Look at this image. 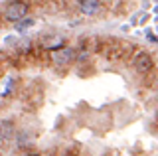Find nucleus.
Instances as JSON below:
<instances>
[{
  "mask_svg": "<svg viewBox=\"0 0 158 156\" xmlns=\"http://www.w3.org/2000/svg\"><path fill=\"white\" fill-rule=\"evenodd\" d=\"M28 14V4L22 2V0H14V2H8L4 6V18L8 22H22Z\"/></svg>",
  "mask_w": 158,
  "mask_h": 156,
  "instance_id": "f257e3e1",
  "label": "nucleus"
},
{
  "mask_svg": "<svg viewBox=\"0 0 158 156\" xmlns=\"http://www.w3.org/2000/svg\"><path fill=\"white\" fill-rule=\"evenodd\" d=\"M73 57H75V53H73L71 47H61V50H56L52 53V60L57 63V65H63V63L71 61Z\"/></svg>",
  "mask_w": 158,
  "mask_h": 156,
  "instance_id": "f03ea898",
  "label": "nucleus"
},
{
  "mask_svg": "<svg viewBox=\"0 0 158 156\" xmlns=\"http://www.w3.org/2000/svg\"><path fill=\"white\" fill-rule=\"evenodd\" d=\"M79 8H81V12L85 14V16H95V14H99V10H101V2H99V0H81V2H79Z\"/></svg>",
  "mask_w": 158,
  "mask_h": 156,
  "instance_id": "7ed1b4c3",
  "label": "nucleus"
},
{
  "mask_svg": "<svg viewBox=\"0 0 158 156\" xmlns=\"http://www.w3.org/2000/svg\"><path fill=\"white\" fill-rule=\"evenodd\" d=\"M135 67L138 73H148L152 67V57L148 53H138V57L135 60Z\"/></svg>",
  "mask_w": 158,
  "mask_h": 156,
  "instance_id": "20e7f679",
  "label": "nucleus"
},
{
  "mask_svg": "<svg viewBox=\"0 0 158 156\" xmlns=\"http://www.w3.org/2000/svg\"><path fill=\"white\" fill-rule=\"evenodd\" d=\"M63 43H65V40H63L61 36H48V38H44V40H42V46L46 47V50H53V51L65 47Z\"/></svg>",
  "mask_w": 158,
  "mask_h": 156,
  "instance_id": "39448f33",
  "label": "nucleus"
},
{
  "mask_svg": "<svg viewBox=\"0 0 158 156\" xmlns=\"http://www.w3.org/2000/svg\"><path fill=\"white\" fill-rule=\"evenodd\" d=\"M14 123L12 121H2L0 123V140L2 142H8V140H12L14 138Z\"/></svg>",
  "mask_w": 158,
  "mask_h": 156,
  "instance_id": "423d86ee",
  "label": "nucleus"
},
{
  "mask_svg": "<svg viewBox=\"0 0 158 156\" xmlns=\"http://www.w3.org/2000/svg\"><path fill=\"white\" fill-rule=\"evenodd\" d=\"M34 24H36V22H34V18H24L22 22L16 24V30H18V32H28L30 28L34 26Z\"/></svg>",
  "mask_w": 158,
  "mask_h": 156,
  "instance_id": "0eeeda50",
  "label": "nucleus"
},
{
  "mask_svg": "<svg viewBox=\"0 0 158 156\" xmlns=\"http://www.w3.org/2000/svg\"><path fill=\"white\" fill-rule=\"evenodd\" d=\"M28 156H38V154H28Z\"/></svg>",
  "mask_w": 158,
  "mask_h": 156,
  "instance_id": "6e6552de",
  "label": "nucleus"
}]
</instances>
